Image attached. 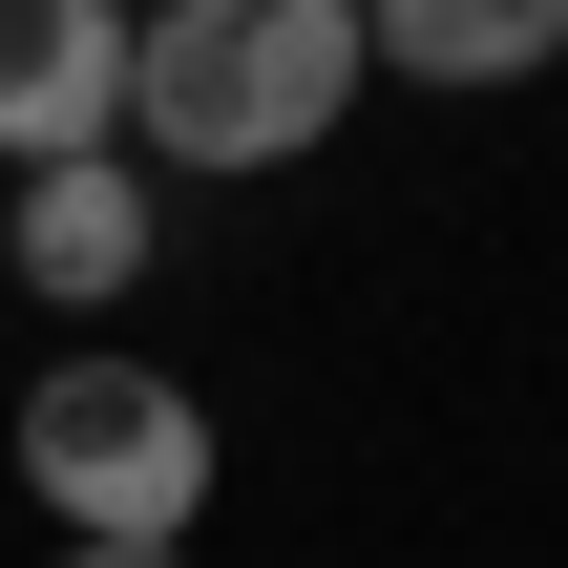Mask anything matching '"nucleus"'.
Returning <instances> with one entry per match:
<instances>
[{
	"label": "nucleus",
	"mask_w": 568,
	"mask_h": 568,
	"mask_svg": "<svg viewBox=\"0 0 568 568\" xmlns=\"http://www.w3.org/2000/svg\"><path fill=\"white\" fill-rule=\"evenodd\" d=\"M358 84H379L358 0H169V21H126V126L169 169H295Z\"/></svg>",
	"instance_id": "obj_1"
},
{
	"label": "nucleus",
	"mask_w": 568,
	"mask_h": 568,
	"mask_svg": "<svg viewBox=\"0 0 568 568\" xmlns=\"http://www.w3.org/2000/svg\"><path fill=\"white\" fill-rule=\"evenodd\" d=\"M21 485H42L84 548H169V527L211 506V422H190V379H148V358H63V379H21Z\"/></svg>",
	"instance_id": "obj_2"
},
{
	"label": "nucleus",
	"mask_w": 568,
	"mask_h": 568,
	"mask_svg": "<svg viewBox=\"0 0 568 568\" xmlns=\"http://www.w3.org/2000/svg\"><path fill=\"white\" fill-rule=\"evenodd\" d=\"M63 568H169V548H84V527H63Z\"/></svg>",
	"instance_id": "obj_6"
},
{
	"label": "nucleus",
	"mask_w": 568,
	"mask_h": 568,
	"mask_svg": "<svg viewBox=\"0 0 568 568\" xmlns=\"http://www.w3.org/2000/svg\"><path fill=\"white\" fill-rule=\"evenodd\" d=\"M0 253H21V295H126L148 274V190L105 169V148H63V169H21V211H0Z\"/></svg>",
	"instance_id": "obj_4"
},
{
	"label": "nucleus",
	"mask_w": 568,
	"mask_h": 568,
	"mask_svg": "<svg viewBox=\"0 0 568 568\" xmlns=\"http://www.w3.org/2000/svg\"><path fill=\"white\" fill-rule=\"evenodd\" d=\"M105 105H126V0H0V148L63 169L105 148Z\"/></svg>",
	"instance_id": "obj_3"
},
{
	"label": "nucleus",
	"mask_w": 568,
	"mask_h": 568,
	"mask_svg": "<svg viewBox=\"0 0 568 568\" xmlns=\"http://www.w3.org/2000/svg\"><path fill=\"white\" fill-rule=\"evenodd\" d=\"M568 42V0H358V63H400V84H527Z\"/></svg>",
	"instance_id": "obj_5"
}]
</instances>
